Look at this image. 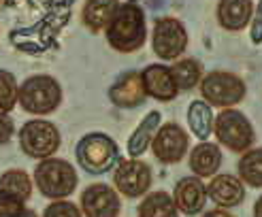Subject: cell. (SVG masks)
Listing matches in <instances>:
<instances>
[{
    "mask_svg": "<svg viewBox=\"0 0 262 217\" xmlns=\"http://www.w3.org/2000/svg\"><path fill=\"white\" fill-rule=\"evenodd\" d=\"M79 202L85 217H120L122 211L120 196L107 183H94L85 187Z\"/></svg>",
    "mask_w": 262,
    "mask_h": 217,
    "instance_id": "cell-10",
    "label": "cell"
},
{
    "mask_svg": "<svg viewBox=\"0 0 262 217\" xmlns=\"http://www.w3.org/2000/svg\"><path fill=\"white\" fill-rule=\"evenodd\" d=\"M252 38L254 43H262V0L258 5V11L254 15V23H252Z\"/></svg>",
    "mask_w": 262,
    "mask_h": 217,
    "instance_id": "cell-29",
    "label": "cell"
},
{
    "mask_svg": "<svg viewBox=\"0 0 262 217\" xmlns=\"http://www.w3.org/2000/svg\"><path fill=\"white\" fill-rule=\"evenodd\" d=\"M158 128H160V113L158 111H151L147 117L139 124L135 134L130 136V140H128V153H130V156L139 158L141 153L149 147V143L154 140L156 132H158Z\"/></svg>",
    "mask_w": 262,
    "mask_h": 217,
    "instance_id": "cell-19",
    "label": "cell"
},
{
    "mask_svg": "<svg viewBox=\"0 0 262 217\" xmlns=\"http://www.w3.org/2000/svg\"><path fill=\"white\" fill-rule=\"evenodd\" d=\"M222 164V153L217 145L201 143L190 153V168L199 177H213Z\"/></svg>",
    "mask_w": 262,
    "mask_h": 217,
    "instance_id": "cell-18",
    "label": "cell"
},
{
    "mask_svg": "<svg viewBox=\"0 0 262 217\" xmlns=\"http://www.w3.org/2000/svg\"><path fill=\"white\" fill-rule=\"evenodd\" d=\"M254 217H262V196L256 200V207H254Z\"/></svg>",
    "mask_w": 262,
    "mask_h": 217,
    "instance_id": "cell-31",
    "label": "cell"
},
{
    "mask_svg": "<svg viewBox=\"0 0 262 217\" xmlns=\"http://www.w3.org/2000/svg\"><path fill=\"white\" fill-rule=\"evenodd\" d=\"M241 181L252 187H262V149H247L239 160Z\"/></svg>",
    "mask_w": 262,
    "mask_h": 217,
    "instance_id": "cell-23",
    "label": "cell"
},
{
    "mask_svg": "<svg viewBox=\"0 0 262 217\" xmlns=\"http://www.w3.org/2000/svg\"><path fill=\"white\" fill-rule=\"evenodd\" d=\"M139 217H177V207L166 191H154L139 204Z\"/></svg>",
    "mask_w": 262,
    "mask_h": 217,
    "instance_id": "cell-21",
    "label": "cell"
},
{
    "mask_svg": "<svg viewBox=\"0 0 262 217\" xmlns=\"http://www.w3.org/2000/svg\"><path fill=\"white\" fill-rule=\"evenodd\" d=\"M145 15L137 5H120L107 26V41L115 51L130 54L145 43Z\"/></svg>",
    "mask_w": 262,
    "mask_h": 217,
    "instance_id": "cell-1",
    "label": "cell"
},
{
    "mask_svg": "<svg viewBox=\"0 0 262 217\" xmlns=\"http://www.w3.org/2000/svg\"><path fill=\"white\" fill-rule=\"evenodd\" d=\"M171 75L179 89H190L201 81V64L196 60H179L171 66Z\"/></svg>",
    "mask_w": 262,
    "mask_h": 217,
    "instance_id": "cell-24",
    "label": "cell"
},
{
    "mask_svg": "<svg viewBox=\"0 0 262 217\" xmlns=\"http://www.w3.org/2000/svg\"><path fill=\"white\" fill-rule=\"evenodd\" d=\"M32 179L30 175L21 168H11L0 175V191H5L9 196H15L19 200H28L32 196Z\"/></svg>",
    "mask_w": 262,
    "mask_h": 217,
    "instance_id": "cell-20",
    "label": "cell"
},
{
    "mask_svg": "<svg viewBox=\"0 0 262 217\" xmlns=\"http://www.w3.org/2000/svg\"><path fill=\"white\" fill-rule=\"evenodd\" d=\"M252 11H254L252 0H220L217 19L222 28H226L228 32H239L250 23Z\"/></svg>",
    "mask_w": 262,
    "mask_h": 217,
    "instance_id": "cell-16",
    "label": "cell"
},
{
    "mask_svg": "<svg viewBox=\"0 0 262 217\" xmlns=\"http://www.w3.org/2000/svg\"><path fill=\"white\" fill-rule=\"evenodd\" d=\"M26 211V202L0 191V217H19Z\"/></svg>",
    "mask_w": 262,
    "mask_h": 217,
    "instance_id": "cell-27",
    "label": "cell"
},
{
    "mask_svg": "<svg viewBox=\"0 0 262 217\" xmlns=\"http://www.w3.org/2000/svg\"><path fill=\"white\" fill-rule=\"evenodd\" d=\"M173 202L177 211L186 215L201 213L205 202H207V187L199 177H186L175 185V196Z\"/></svg>",
    "mask_w": 262,
    "mask_h": 217,
    "instance_id": "cell-13",
    "label": "cell"
},
{
    "mask_svg": "<svg viewBox=\"0 0 262 217\" xmlns=\"http://www.w3.org/2000/svg\"><path fill=\"white\" fill-rule=\"evenodd\" d=\"M19 217H38V215H36L34 211H30V209H26V211H24V213H21Z\"/></svg>",
    "mask_w": 262,
    "mask_h": 217,
    "instance_id": "cell-32",
    "label": "cell"
},
{
    "mask_svg": "<svg viewBox=\"0 0 262 217\" xmlns=\"http://www.w3.org/2000/svg\"><path fill=\"white\" fill-rule=\"evenodd\" d=\"M141 81L143 87H145V94H149L156 100H175L179 94V87L171 75V68L162 66V64H151L145 70L141 73Z\"/></svg>",
    "mask_w": 262,
    "mask_h": 217,
    "instance_id": "cell-12",
    "label": "cell"
},
{
    "mask_svg": "<svg viewBox=\"0 0 262 217\" xmlns=\"http://www.w3.org/2000/svg\"><path fill=\"white\" fill-rule=\"evenodd\" d=\"M145 87L141 81V73H126L124 77H120L109 89V98L113 105L117 107H126L133 109L139 107L143 100H145Z\"/></svg>",
    "mask_w": 262,
    "mask_h": 217,
    "instance_id": "cell-15",
    "label": "cell"
},
{
    "mask_svg": "<svg viewBox=\"0 0 262 217\" xmlns=\"http://www.w3.org/2000/svg\"><path fill=\"white\" fill-rule=\"evenodd\" d=\"M203 217H232L228 211H224V209H213V211H207Z\"/></svg>",
    "mask_w": 262,
    "mask_h": 217,
    "instance_id": "cell-30",
    "label": "cell"
},
{
    "mask_svg": "<svg viewBox=\"0 0 262 217\" xmlns=\"http://www.w3.org/2000/svg\"><path fill=\"white\" fill-rule=\"evenodd\" d=\"M151 151L162 164H175L188 151V134L177 124H164L151 140Z\"/></svg>",
    "mask_w": 262,
    "mask_h": 217,
    "instance_id": "cell-11",
    "label": "cell"
},
{
    "mask_svg": "<svg viewBox=\"0 0 262 217\" xmlns=\"http://www.w3.org/2000/svg\"><path fill=\"white\" fill-rule=\"evenodd\" d=\"M205 187H207V196L215 204H220L222 209L237 207V204H241L245 198L243 183L232 175H215L211 179V183L205 185Z\"/></svg>",
    "mask_w": 262,
    "mask_h": 217,
    "instance_id": "cell-14",
    "label": "cell"
},
{
    "mask_svg": "<svg viewBox=\"0 0 262 217\" xmlns=\"http://www.w3.org/2000/svg\"><path fill=\"white\" fill-rule=\"evenodd\" d=\"M113 185L115 189L124 194L126 198H139L143 196L151 185V171L147 164L139 160H122L113 173Z\"/></svg>",
    "mask_w": 262,
    "mask_h": 217,
    "instance_id": "cell-9",
    "label": "cell"
},
{
    "mask_svg": "<svg viewBox=\"0 0 262 217\" xmlns=\"http://www.w3.org/2000/svg\"><path fill=\"white\" fill-rule=\"evenodd\" d=\"M188 124L192 128L194 136H199L201 140H205L207 136H211L213 130V113L211 107L203 100H194L190 109H188Z\"/></svg>",
    "mask_w": 262,
    "mask_h": 217,
    "instance_id": "cell-22",
    "label": "cell"
},
{
    "mask_svg": "<svg viewBox=\"0 0 262 217\" xmlns=\"http://www.w3.org/2000/svg\"><path fill=\"white\" fill-rule=\"evenodd\" d=\"M17 89L19 83L15 79V75L11 70L0 68V111L11 113L13 107L17 105Z\"/></svg>",
    "mask_w": 262,
    "mask_h": 217,
    "instance_id": "cell-25",
    "label": "cell"
},
{
    "mask_svg": "<svg viewBox=\"0 0 262 217\" xmlns=\"http://www.w3.org/2000/svg\"><path fill=\"white\" fill-rule=\"evenodd\" d=\"M32 179H34V185L38 187V191L51 200L69 198L77 187V181H79L75 166L67 160H60V158L41 160L36 164Z\"/></svg>",
    "mask_w": 262,
    "mask_h": 217,
    "instance_id": "cell-2",
    "label": "cell"
},
{
    "mask_svg": "<svg viewBox=\"0 0 262 217\" xmlns=\"http://www.w3.org/2000/svg\"><path fill=\"white\" fill-rule=\"evenodd\" d=\"M3 5H5V0H0V7H3Z\"/></svg>",
    "mask_w": 262,
    "mask_h": 217,
    "instance_id": "cell-33",
    "label": "cell"
},
{
    "mask_svg": "<svg viewBox=\"0 0 262 217\" xmlns=\"http://www.w3.org/2000/svg\"><path fill=\"white\" fill-rule=\"evenodd\" d=\"M43 217H83V213L71 200H54L45 207Z\"/></svg>",
    "mask_w": 262,
    "mask_h": 217,
    "instance_id": "cell-26",
    "label": "cell"
},
{
    "mask_svg": "<svg viewBox=\"0 0 262 217\" xmlns=\"http://www.w3.org/2000/svg\"><path fill=\"white\" fill-rule=\"evenodd\" d=\"M19 147L28 158L47 160L60 149V130L47 119H30L19 130Z\"/></svg>",
    "mask_w": 262,
    "mask_h": 217,
    "instance_id": "cell-4",
    "label": "cell"
},
{
    "mask_svg": "<svg viewBox=\"0 0 262 217\" xmlns=\"http://www.w3.org/2000/svg\"><path fill=\"white\" fill-rule=\"evenodd\" d=\"M15 134V122L9 113L0 111V145H7Z\"/></svg>",
    "mask_w": 262,
    "mask_h": 217,
    "instance_id": "cell-28",
    "label": "cell"
},
{
    "mask_svg": "<svg viewBox=\"0 0 262 217\" xmlns=\"http://www.w3.org/2000/svg\"><path fill=\"white\" fill-rule=\"evenodd\" d=\"M117 9H120L117 0H88L81 11V19L88 30L100 32V30H107V26L113 19Z\"/></svg>",
    "mask_w": 262,
    "mask_h": 217,
    "instance_id": "cell-17",
    "label": "cell"
},
{
    "mask_svg": "<svg viewBox=\"0 0 262 217\" xmlns=\"http://www.w3.org/2000/svg\"><path fill=\"white\" fill-rule=\"evenodd\" d=\"M201 92L211 107H232L245 98V83L232 73L215 70L201 83Z\"/></svg>",
    "mask_w": 262,
    "mask_h": 217,
    "instance_id": "cell-7",
    "label": "cell"
},
{
    "mask_svg": "<svg viewBox=\"0 0 262 217\" xmlns=\"http://www.w3.org/2000/svg\"><path fill=\"white\" fill-rule=\"evenodd\" d=\"M117 160V145L107 134H85L77 145V162L92 175L107 173Z\"/></svg>",
    "mask_w": 262,
    "mask_h": 217,
    "instance_id": "cell-5",
    "label": "cell"
},
{
    "mask_svg": "<svg viewBox=\"0 0 262 217\" xmlns=\"http://www.w3.org/2000/svg\"><path fill=\"white\" fill-rule=\"evenodd\" d=\"M188 47V32L175 17L158 19L154 26V51L162 60H175Z\"/></svg>",
    "mask_w": 262,
    "mask_h": 217,
    "instance_id": "cell-8",
    "label": "cell"
},
{
    "mask_svg": "<svg viewBox=\"0 0 262 217\" xmlns=\"http://www.w3.org/2000/svg\"><path fill=\"white\" fill-rule=\"evenodd\" d=\"M213 132L217 140L230 151L245 153L254 143V128L243 113L234 109H224L213 119Z\"/></svg>",
    "mask_w": 262,
    "mask_h": 217,
    "instance_id": "cell-6",
    "label": "cell"
},
{
    "mask_svg": "<svg viewBox=\"0 0 262 217\" xmlns=\"http://www.w3.org/2000/svg\"><path fill=\"white\" fill-rule=\"evenodd\" d=\"M62 102V87L49 75H32L17 89V105L30 115H49Z\"/></svg>",
    "mask_w": 262,
    "mask_h": 217,
    "instance_id": "cell-3",
    "label": "cell"
}]
</instances>
